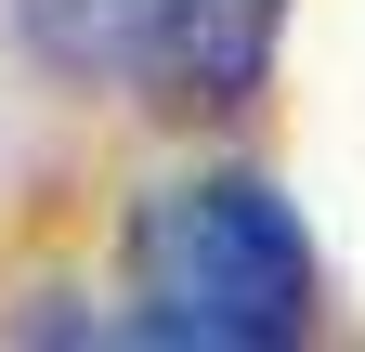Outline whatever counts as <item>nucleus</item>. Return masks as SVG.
Instances as JSON below:
<instances>
[{
	"mask_svg": "<svg viewBox=\"0 0 365 352\" xmlns=\"http://www.w3.org/2000/svg\"><path fill=\"white\" fill-rule=\"evenodd\" d=\"M130 339L170 352H300L327 314V261L274 170H196L130 209Z\"/></svg>",
	"mask_w": 365,
	"mask_h": 352,
	"instance_id": "1",
	"label": "nucleus"
},
{
	"mask_svg": "<svg viewBox=\"0 0 365 352\" xmlns=\"http://www.w3.org/2000/svg\"><path fill=\"white\" fill-rule=\"evenodd\" d=\"M26 53L118 105H170V118H235L261 105L287 0H14Z\"/></svg>",
	"mask_w": 365,
	"mask_h": 352,
	"instance_id": "2",
	"label": "nucleus"
}]
</instances>
